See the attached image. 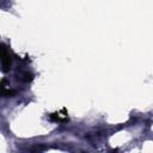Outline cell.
I'll return each instance as SVG.
<instances>
[{
	"label": "cell",
	"instance_id": "cell-1",
	"mask_svg": "<svg viewBox=\"0 0 153 153\" xmlns=\"http://www.w3.org/2000/svg\"><path fill=\"white\" fill-rule=\"evenodd\" d=\"M0 59H1V67H2V71L4 72H7L10 69V65H11V59H10V55L6 50V48L0 44Z\"/></svg>",
	"mask_w": 153,
	"mask_h": 153
}]
</instances>
